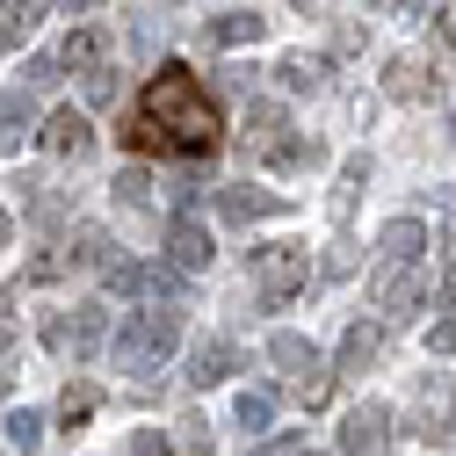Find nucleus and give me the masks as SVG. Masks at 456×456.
<instances>
[{"mask_svg":"<svg viewBox=\"0 0 456 456\" xmlns=\"http://www.w3.org/2000/svg\"><path fill=\"white\" fill-rule=\"evenodd\" d=\"M124 152L138 159H210L224 145V109L189 66H159L124 109Z\"/></svg>","mask_w":456,"mask_h":456,"instance_id":"1","label":"nucleus"},{"mask_svg":"<svg viewBox=\"0 0 456 456\" xmlns=\"http://www.w3.org/2000/svg\"><path fill=\"white\" fill-rule=\"evenodd\" d=\"M175 348H182V312L167 305V297H152L145 312H131V326L117 333V362H124V377H152Z\"/></svg>","mask_w":456,"mask_h":456,"instance_id":"2","label":"nucleus"},{"mask_svg":"<svg viewBox=\"0 0 456 456\" xmlns=\"http://www.w3.org/2000/svg\"><path fill=\"white\" fill-rule=\"evenodd\" d=\"M247 275H254V297H261V312H282V305H290V297L305 290L312 254H305L297 240H275V247H254Z\"/></svg>","mask_w":456,"mask_h":456,"instance_id":"3","label":"nucleus"},{"mask_svg":"<svg viewBox=\"0 0 456 456\" xmlns=\"http://www.w3.org/2000/svg\"><path fill=\"white\" fill-rule=\"evenodd\" d=\"M370 297H377V319H384V326H406V319L428 305V268H420V254H413V261H391V254H384V268L370 275Z\"/></svg>","mask_w":456,"mask_h":456,"instance_id":"4","label":"nucleus"},{"mask_svg":"<svg viewBox=\"0 0 456 456\" xmlns=\"http://www.w3.org/2000/svg\"><path fill=\"white\" fill-rule=\"evenodd\" d=\"M268 362L290 377V391L305 398V406H326V398H333V370H326V355L312 348L305 333H275L268 340Z\"/></svg>","mask_w":456,"mask_h":456,"instance_id":"5","label":"nucleus"},{"mask_svg":"<svg viewBox=\"0 0 456 456\" xmlns=\"http://www.w3.org/2000/svg\"><path fill=\"white\" fill-rule=\"evenodd\" d=\"M102 333H109V312H102V305H80L73 319H51V326H44V340H51L59 355H73V362H87V355L102 348Z\"/></svg>","mask_w":456,"mask_h":456,"instance_id":"6","label":"nucleus"},{"mask_svg":"<svg viewBox=\"0 0 456 456\" xmlns=\"http://www.w3.org/2000/svg\"><path fill=\"white\" fill-rule=\"evenodd\" d=\"M340 456H391V406H355L340 420Z\"/></svg>","mask_w":456,"mask_h":456,"instance_id":"7","label":"nucleus"},{"mask_svg":"<svg viewBox=\"0 0 456 456\" xmlns=\"http://www.w3.org/2000/svg\"><path fill=\"white\" fill-rule=\"evenodd\" d=\"M384 94H391V102H435V94H442L435 59H413V51H398V59L384 66Z\"/></svg>","mask_w":456,"mask_h":456,"instance_id":"8","label":"nucleus"},{"mask_svg":"<svg viewBox=\"0 0 456 456\" xmlns=\"http://www.w3.org/2000/svg\"><path fill=\"white\" fill-rule=\"evenodd\" d=\"M37 145H44L51 159H87V152H94V124L80 117V109H59V117L37 131Z\"/></svg>","mask_w":456,"mask_h":456,"instance_id":"9","label":"nucleus"},{"mask_svg":"<svg viewBox=\"0 0 456 456\" xmlns=\"http://www.w3.org/2000/svg\"><path fill=\"white\" fill-rule=\"evenodd\" d=\"M377 362H384V319H355L348 333H340V370L362 377V370H377Z\"/></svg>","mask_w":456,"mask_h":456,"instance_id":"10","label":"nucleus"},{"mask_svg":"<svg viewBox=\"0 0 456 456\" xmlns=\"http://www.w3.org/2000/svg\"><path fill=\"white\" fill-rule=\"evenodd\" d=\"M167 261H175L182 275H196V268H210V232H203V224L182 210L175 224H167Z\"/></svg>","mask_w":456,"mask_h":456,"instance_id":"11","label":"nucleus"},{"mask_svg":"<svg viewBox=\"0 0 456 456\" xmlns=\"http://www.w3.org/2000/svg\"><path fill=\"white\" fill-rule=\"evenodd\" d=\"M51 59H59V73H66V66H73V73H102V66H109V29L80 22V29H73L59 51H51Z\"/></svg>","mask_w":456,"mask_h":456,"instance_id":"12","label":"nucleus"},{"mask_svg":"<svg viewBox=\"0 0 456 456\" xmlns=\"http://www.w3.org/2000/svg\"><path fill=\"white\" fill-rule=\"evenodd\" d=\"M217 210L232 217V224H261V217H282V196L275 189H217Z\"/></svg>","mask_w":456,"mask_h":456,"instance_id":"13","label":"nucleus"},{"mask_svg":"<svg viewBox=\"0 0 456 456\" xmlns=\"http://www.w3.org/2000/svg\"><path fill=\"white\" fill-rule=\"evenodd\" d=\"M232 370H240V348H232V340H203V348L189 355V391H210V384L232 377Z\"/></svg>","mask_w":456,"mask_h":456,"instance_id":"14","label":"nucleus"},{"mask_svg":"<svg viewBox=\"0 0 456 456\" xmlns=\"http://www.w3.org/2000/svg\"><path fill=\"white\" fill-rule=\"evenodd\" d=\"M29 138H37V109H29L22 87H8V94H0V152H15Z\"/></svg>","mask_w":456,"mask_h":456,"instance_id":"15","label":"nucleus"},{"mask_svg":"<svg viewBox=\"0 0 456 456\" xmlns=\"http://www.w3.org/2000/svg\"><path fill=\"white\" fill-rule=\"evenodd\" d=\"M94 413H102V384H87V377H73V384L59 391V428H66V435H80V428H87Z\"/></svg>","mask_w":456,"mask_h":456,"instance_id":"16","label":"nucleus"},{"mask_svg":"<svg viewBox=\"0 0 456 456\" xmlns=\"http://www.w3.org/2000/svg\"><path fill=\"white\" fill-rule=\"evenodd\" d=\"M232 428H240V442H261L268 428H275V391H240V406H232Z\"/></svg>","mask_w":456,"mask_h":456,"instance_id":"17","label":"nucleus"},{"mask_svg":"<svg viewBox=\"0 0 456 456\" xmlns=\"http://www.w3.org/2000/svg\"><path fill=\"white\" fill-rule=\"evenodd\" d=\"M377 247H384L391 261H413V254L428 247V224H420V217H391L384 232H377Z\"/></svg>","mask_w":456,"mask_h":456,"instance_id":"18","label":"nucleus"},{"mask_svg":"<svg viewBox=\"0 0 456 456\" xmlns=\"http://www.w3.org/2000/svg\"><path fill=\"white\" fill-rule=\"evenodd\" d=\"M275 80L290 87V94H319V87H326V59H305V51H297V59L275 66Z\"/></svg>","mask_w":456,"mask_h":456,"instance_id":"19","label":"nucleus"},{"mask_svg":"<svg viewBox=\"0 0 456 456\" xmlns=\"http://www.w3.org/2000/svg\"><path fill=\"white\" fill-rule=\"evenodd\" d=\"M261 159H268V167H319L326 152H319L312 138H282V131H275V138L261 145Z\"/></svg>","mask_w":456,"mask_h":456,"instance_id":"20","label":"nucleus"},{"mask_svg":"<svg viewBox=\"0 0 456 456\" xmlns=\"http://www.w3.org/2000/svg\"><path fill=\"white\" fill-rule=\"evenodd\" d=\"M37 15H44V0H8V8H0V51H15L37 29Z\"/></svg>","mask_w":456,"mask_h":456,"instance_id":"21","label":"nucleus"},{"mask_svg":"<svg viewBox=\"0 0 456 456\" xmlns=\"http://www.w3.org/2000/svg\"><path fill=\"white\" fill-rule=\"evenodd\" d=\"M210 37H217V44H261V37H268V15H254V8H247V15H217Z\"/></svg>","mask_w":456,"mask_h":456,"instance_id":"22","label":"nucleus"},{"mask_svg":"<svg viewBox=\"0 0 456 456\" xmlns=\"http://www.w3.org/2000/svg\"><path fill=\"white\" fill-rule=\"evenodd\" d=\"M362 182H370V159L355 152L348 167H340V189H333V217H348V210H355V196H362Z\"/></svg>","mask_w":456,"mask_h":456,"instance_id":"23","label":"nucleus"},{"mask_svg":"<svg viewBox=\"0 0 456 456\" xmlns=\"http://www.w3.org/2000/svg\"><path fill=\"white\" fill-rule=\"evenodd\" d=\"M8 435H15V456H37V449H44V413H29V406H15V420H8Z\"/></svg>","mask_w":456,"mask_h":456,"instance_id":"24","label":"nucleus"},{"mask_svg":"<svg viewBox=\"0 0 456 456\" xmlns=\"http://www.w3.org/2000/svg\"><path fill=\"white\" fill-rule=\"evenodd\" d=\"M167 449H175V456H210V428H203V420L189 413V420L175 428V442H167Z\"/></svg>","mask_w":456,"mask_h":456,"instance_id":"25","label":"nucleus"},{"mask_svg":"<svg viewBox=\"0 0 456 456\" xmlns=\"http://www.w3.org/2000/svg\"><path fill=\"white\" fill-rule=\"evenodd\" d=\"M152 196V175H145V167H124V175H117V203H145Z\"/></svg>","mask_w":456,"mask_h":456,"instance_id":"26","label":"nucleus"},{"mask_svg":"<svg viewBox=\"0 0 456 456\" xmlns=\"http://www.w3.org/2000/svg\"><path fill=\"white\" fill-rule=\"evenodd\" d=\"M428 348H435V355H456V312L428 326Z\"/></svg>","mask_w":456,"mask_h":456,"instance_id":"27","label":"nucleus"},{"mask_svg":"<svg viewBox=\"0 0 456 456\" xmlns=\"http://www.w3.org/2000/svg\"><path fill=\"white\" fill-rule=\"evenodd\" d=\"M124 456H167V435H152V428H138V435L124 442Z\"/></svg>","mask_w":456,"mask_h":456,"instance_id":"28","label":"nucleus"},{"mask_svg":"<svg viewBox=\"0 0 456 456\" xmlns=\"http://www.w3.org/2000/svg\"><path fill=\"white\" fill-rule=\"evenodd\" d=\"M87 102H117V73H109V66L87 73Z\"/></svg>","mask_w":456,"mask_h":456,"instance_id":"29","label":"nucleus"},{"mask_svg":"<svg viewBox=\"0 0 456 456\" xmlns=\"http://www.w3.org/2000/svg\"><path fill=\"white\" fill-rule=\"evenodd\" d=\"M22 80H29V87H51V80H59V59H29Z\"/></svg>","mask_w":456,"mask_h":456,"instance_id":"30","label":"nucleus"},{"mask_svg":"<svg viewBox=\"0 0 456 456\" xmlns=\"http://www.w3.org/2000/svg\"><path fill=\"white\" fill-rule=\"evenodd\" d=\"M442 305H456V247H442Z\"/></svg>","mask_w":456,"mask_h":456,"instance_id":"31","label":"nucleus"},{"mask_svg":"<svg viewBox=\"0 0 456 456\" xmlns=\"http://www.w3.org/2000/svg\"><path fill=\"white\" fill-rule=\"evenodd\" d=\"M15 340V319H8V282H0V348Z\"/></svg>","mask_w":456,"mask_h":456,"instance_id":"32","label":"nucleus"},{"mask_svg":"<svg viewBox=\"0 0 456 456\" xmlns=\"http://www.w3.org/2000/svg\"><path fill=\"white\" fill-rule=\"evenodd\" d=\"M442 44H449V51H456V8H449V15H442Z\"/></svg>","mask_w":456,"mask_h":456,"instance_id":"33","label":"nucleus"},{"mask_svg":"<svg viewBox=\"0 0 456 456\" xmlns=\"http://www.w3.org/2000/svg\"><path fill=\"white\" fill-rule=\"evenodd\" d=\"M102 8V0H66V15H94Z\"/></svg>","mask_w":456,"mask_h":456,"instance_id":"34","label":"nucleus"},{"mask_svg":"<svg viewBox=\"0 0 456 456\" xmlns=\"http://www.w3.org/2000/svg\"><path fill=\"white\" fill-rule=\"evenodd\" d=\"M406 15H413V22H420V15H435V0H406Z\"/></svg>","mask_w":456,"mask_h":456,"instance_id":"35","label":"nucleus"},{"mask_svg":"<svg viewBox=\"0 0 456 456\" xmlns=\"http://www.w3.org/2000/svg\"><path fill=\"white\" fill-rule=\"evenodd\" d=\"M8 384H15V362H0V398H8Z\"/></svg>","mask_w":456,"mask_h":456,"instance_id":"36","label":"nucleus"},{"mask_svg":"<svg viewBox=\"0 0 456 456\" xmlns=\"http://www.w3.org/2000/svg\"><path fill=\"white\" fill-rule=\"evenodd\" d=\"M8 232H15V224H8V210H0V247H8Z\"/></svg>","mask_w":456,"mask_h":456,"instance_id":"37","label":"nucleus"},{"mask_svg":"<svg viewBox=\"0 0 456 456\" xmlns=\"http://www.w3.org/2000/svg\"><path fill=\"white\" fill-rule=\"evenodd\" d=\"M449 145H456V109H449Z\"/></svg>","mask_w":456,"mask_h":456,"instance_id":"38","label":"nucleus"},{"mask_svg":"<svg viewBox=\"0 0 456 456\" xmlns=\"http://www.w3.org/2000/svg\"><path fill=\"white\" fill-rule=\"evenodd\" d=\"M290 8H305V15H312V0H290Z\"/></svg>","mask_w":456,"mask_h":456,"instance_id":"39","label":"nucleus"},{"mask_svg":"<svg viewBox=\"0 0 456 456\" xmlns=\"http://www.w3.org/2000/svg\"><path fill=\"white\" fill-rule=\"evenodd\" d=\"M362 8H384V0H362Z\"/></svg>","mask_w":456,"mask_h":456,"instance_id":"40","label":"nucleus"},{"mask_svg":"<svg viewBox=\"0 0 456 456\" xmlns=\"http://www.w3.org/2000/svg\"><path fill=\"white\" fill-rule=\"evenodd\" d=\"M0 8H8V0H0Z\"/></svg>","mask_w":456,"mask_h":456,"instance_id":"41","label":"nucleus"}]
</instances>
